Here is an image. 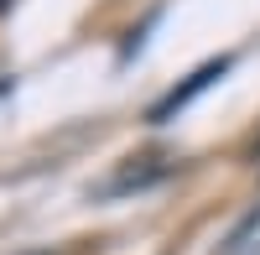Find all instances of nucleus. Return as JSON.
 I'll return each mask as SVG.
<instances>
[{
    "mask_svg": "<svg viewBox=\"0 0 260 255\" xmlns=\"http://www.w3.org/2000/svg\"><path fill=\"white\" fill-rule=\"evenodd\" d=\"M224 73H229V57H213V62H203L198 73H187V78L177 83V89H167V94H161L156 104H151V120H156V125H167V120L177 115V110H187V104L198 99V94L208 89V83H219Z\"/></svg>",
    "mask_w": 260,
    "mask_h": 255,
    "instance_id": "nucleus-1",
    "label": "nucleus"
}]
</instances>
